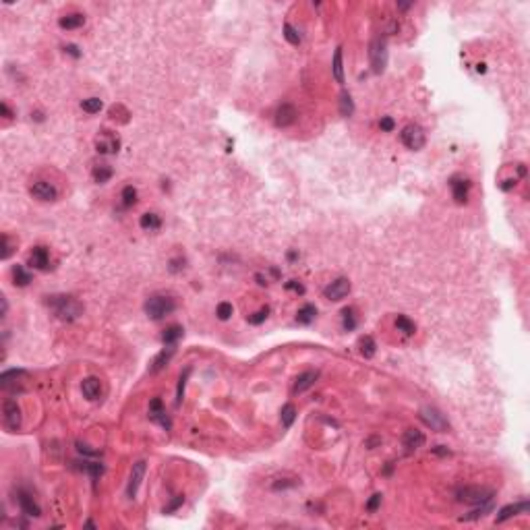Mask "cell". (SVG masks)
Instances as JSON below:
<instances>
[{
	"label": "cell",
	"instance_id": "obj_1",
	"mask_svg": "<svg viewBox=\"0 0 530 530\" xmlns=\"http://www.w3.org/2000/svg\"><path fill=\"white\" fill-rule=\"evenodd\" d=\"M48 306L54 311V315H56L60 321H75V319H79V315L83 313V304H81L77 298L66 296V294L50 296V298H48Z\"/></svg>",
	"mask_w": 530,
	"mask_h": 530
},
{
	"label": "cell",
	"instance_id": "obj_2",
	"mask_svg": "<svg viewBox=\"0 0 530 530\" xmlns=\"http://www.w3.org/2000/svg\"><path fill=\"white\" fill-rule=\"evenodd\" d=\"M176 309V300L168 294H156V296H149L145 300V313L149 319L153 321H160L164 319L166 315H170Z\"/></svg>",
	"mask_w": 530,
	"mask_h": 530
},
{
	"label": "cell",
	"instance_id": "obj_3",
	"mask_svg": "<svg viewBox=\"0 0 530 530\" xmlns=\"http://www.w3.org/2000/svg\"><path fill=\"white\" fill-rule=\"evenodd\" d=\"M420 420L429 427L431 431H437V433H448L450 429V422L446 418V414L441 412V410H437L435 406H422L420 408V412H418Z\"/></svg>",
	"mask_w": 530,
	"mask_h": 530
},
{
	"label": "cell",
	"instance_id": "obj_4",
	"mask_svg": "<svg viewBox=\"0 0 530 530\" xmlns=\"http://www.w3.org/2000/svg\"><path fill=\"white\" fill-rule=\"evenodd\" d=\"M495 491L489 489V487H464L456 493L458 501H464V503H472V505H481L485 501H491L493 499Z\"/></svg>",
	"mask_w": 530,
	"mask_h": 530
},
{
	"label": "cell",
	"instance_id": "obj_5",
	"mask_svg": "<svg viewBox=\"0 0 530 530\" xmlns=\"http://www.w3.org/2000/svg\"><path fill=\"white\" fill-rule=\"evenodd\" d=\"M400 139H402V143H404L408 149L418 151V149H422L425 143H427V135H425V131H422L420 125L410 123V125H406V127L402 129Z\"/></svg>",
	"mask_w": 530,
	"mask_h": 530
},
{
	"label": "cell",
	"instance_id": "obj_6",
	"mask_svg": "<svg viewBox=\"0 0 530 530\" xmlns=\"http://www.w3.org/2000/svg\"><path fill=\"white\" fill-rule=\"evenodd\" d=\"M369 58H371V66L375 75H381L387 66V46L381 38H375L369 46Z\"/></svg>",
	"mask_w": 530,
	"mask_h": 530
},
{
	"label": "cell",
	"instance_id": "obj_7",
	"mask_svg": "<svg viewBox=\"0 0 530 530\" xmlns=\"http://www.w3.org/2000/svg\"><path fill=\"white\" fill-rule=\"evenodd\" d=\"M25 379H27V373L23 369H11V371H5L0 375V387L9 394H19V391L25 389Z\"/></svg>",
	"mask_w": 530,
	"mask_h": 530
},
{
	"label": "cell",
	"instance_id": "obj_8",
	"mask_svg": "<svg viewBox=\"0 0 530 530\" xmlns=\"http://www.w3.org/2000/svg\"><path fill=\"white\" fill-rule=\"evenodd\" d=\"M3 420L9 431H17L21 427V408L15 400H7L3 404Z\"/></svg>",
	"mask_w": 530,
	"mask_h": 530
},
{
	"label": "cell",
	"instance_id": "obj_9",
	"mask_svg": "<svg viewBox=\"0 0 530 530\" xmlns=\"http://www.w3.org/2000/svg\"><path fill=\"white\" fill-rule=\"evenodd\" d=\"M29 193L38 201H56V197H58L56 186L52 182H46V180H36L29 186Z\"/></svg>",
	"mask_w": 530,
	"mask_h": 530
},
{
	"label": "cell",
	"instance_id": "obj_10",
	"mask_svg": "<svg viewBox=\"0 0 530 530\" xmlns=\"http://www.w3.org/2000/svg\"><path fill=\"white\" fill-rule=\"evenodd\" d=\"M350 282L346 280V278H338V280H334L326 290H323V296H326L328 300H334V302H338V300H342V298H346L348 296V292H350Z\"/></svg>",
	"mask_w": 530,
	"mask_h": 530
},
{
	"label": "cell",
	"instance_id": "obj_11",
	"mask_svg": "<svg viewBox=\"0 0 530 530\" xmlns=\"http://www.w3.org/2000/svg\"><path fill=\"white\" fill-rule=\"evenodd\" d=\"M143 476H145V462H143V460H139V462H135V464H133V468H131L129 487H127V495H129V499H135L137 491H139V487H141Z\"/></svg>",
	"mask_w": 530,
	"mask_h": 530
},
{
	"label": "cell",
	"instance_id": "obj_12",
	"mask_svg": "<svg viewBox=\"0 0 530 530\" xmlns=\"http://www.w3.org/2000/svg\"><path fill=\"white\" fill-rule=\"evenodd\" d=\"M95 149L99 153H116L121 149V141H118V137L110 131H101L95 139Z\"/></svg>",
	"mask_w": 530,
	"mask_h": 530
},
{
	"label": "cell",
	"instance_id": "obj_13",
	"mask_svg": "<svg viewBox=\"0 0 530 530\" xmlns=\"http://www.w3.org/2000/svg\"><path fill=\"white\" fill-rule=\"evenodd\" d=\"M149 420L160 422L166 431H170V427H172V422H170V418L166 414V408H164V404H162L160 398H153L149 402Z\"/></svg>",
	"mask_w": 530,
	"mask_h": 530
},
{
	"label": "cell",
	"instance_id": "obj_14",
	"mask_svg": "<svg viewBox=\"0 0 530 530\" xmlns=\"http://www.w3.org/2000/svg\"><path fill=\"white\" fill-rule=\"evenodd\" d=\"M450 186H452V193H454V199L456 203L464 205L468 201V191H470V180L468 178H462V176H454L450 180Z\"/></svg>",
	"mask_w": 530,
	"mask_h": 530
},
{
	"label": "cell",
	"instance_id": "obj_15",
	"mask_svg": "<svg viewBox=\"0 0 530 530\" xmlns=\"http://www.w3.org/2000/svg\"><path fill=\"white\" fill-rule=\"evenodd\" d=\"M17 501H19V505H21V511L25 516H31V518H40L42 516V509H40V505L33 501V497L31 495L27 493V491H19L17 493Z\"/></svg>",
	"mask_w": 530,
	"mask_h": 530
},
{
	"label": "cell",
	"instance_id": "obj_16",
	"mask_svg": "<svg viewBox=\"0 0 530 530\" xmlns=\"http://www.w3.org/2000/svg\"><path fill=\"white\" fill-rule=\"evenodd\" d=\"M296 116H298V112H296V108L292 106V104H282L278 110H276V125L280 127V129H286V127H290V125H294V121H296Z\"/></svg>",
	"mask_w": 530,
	"mask_h": 530
},
{
	"label": "cell",
	"instance_id": "obj_17",
	"mask_svg": "<svg viewBox=\"0 0 530 530\" xmlns=\"http://www.w3.org/2000/svg\"><path fill=\"white\" fill-rule=\"evenodd\" d=\"M528 509H530V503L524 499L520 503H511V505H505L497 511V518H495V522H505L509 518H514L518 514H528Z\"/></svg>",
	"mask_w": 530,
	"mask_h": 530
},
{
	"label": "cell",
	"instance_id": "obj_18",
	"mask_svg": "<svg viewBox=\"0 0 530 530\" xmlns=\"http://www.w3.org/2000/svg\"><path fill=\"white\" fill-rule=\"evenodd\" d=\"M29 265L36 267V269H48L50 265V253L46 247H36L31 253H29Z\"/></svg>",
	"mask_w": 530,
	"mask_h": 530
},
{
	"label": "cell",
	"instance_id": "obj_19",
	"mask_svg": "<svg viewBox=\"0 0 530 530\" xmlns=\"http://www.w3.org/2000/svg\"><path fill=\"white\" fill-rule=\"evenodd\" d=\"M402 441H404V448L408 450V452H414V450H418V448H422L425 446V433L422 431H418V429H408L406 433H404V437H402Z\"/></svg>",
	"mask_w": 530,
	"mask_h": 530
},
{
	"label": "cell",
	"instance_id": "obj_20",
	"mask_svg": "<svg viewBox=\"0 0 530 530\" xmlns=\"http://www.w3.org/2000/svg\"><path fill=\"white\" fill-rule=\"evenodd\" d=\"M81 391H83V396L87 398V400H97L99 394H101V381L97 377H87V379H83L81 383Z\"/></svg>",
	"mask_w": 530,
	"mask_h": 530
},
{
	"label": "cell",
	"instance_id": "obj_21",
	"mask_svg": "<svg viewBox=\"0 0 530 530\" xmlns=\"http://www.w3.org/2000/svg\"><path fill=\"white\" fill-rule=\"evenodd\" d=\"M317 377H319V373L317 371H304V373H300L298 377H296V383H294V394H302V391H306L309 389L315 381H317Z\"/></svg>",
	"mask_w": 530,
	"mask_h": 530
},
{
	"label": "cell",
	"instance_id": "obj_22",
	"mask_svg": "<svg viewBox=\"0 0 530 530\" xmlns=\"http://www.w3.org/2000/svg\"><path fill=\"white\" fill-rule=\"evenodd\" d=\"M83 23H85V15H81V13H68V15L60 17V21H58V25L62 29H77Z\"/></svg>",
	"mask_w": 530,
	"mask_h": 530
},
{
	"label": "cell",
	"instance_id": "obj_23",
	"mask_svg": "<svg viewBox=\"0 0 530 530\" xmlns=\"http://www.w3.org/2000/svg\"><path fill=\"white\" fill-rule=\"evenodd\" d=\"M172 354H174V346H168V348H164L156 358H153V363H151V373H158V371H162L166 365H168V361L170 358H172Z\"/></svg>",
	"mask_w": 530,
	"mask_h": 530
},
{
	"label": "cell",
	"instance_id": "obj_24",
	"mask_svg": "<svg viewBox=\"0 0 530 530\" xmlns=\"http://www.w3.org/2000/svg\"><path fill=\"white\" fill-rule=\"evenodd\" d=\"M93 180L97 182V184H106L110 178H112V174H114V170H112V166H108V164H97V166H93Z\"/></svg>",
	"mask_w": 530,
	"mask_h": 530
},
{
	"label": "cell",
	"instance_id": "obj_25",
	"mask_svg": "<svg viewBox=\"0 0 530 530\" xmlns=\"http://www.w3.org/2000/svg\"><path fill=\"white\" fill-rule=\"evenodd\" d=\"M182 332H184V330H182L180 326H170V328H166V332L162 334V342H164L166 346H174L176 342L182 338Z\"/></svg>",
	"mask_w": 530,
	"mask_h": 530
},
{
	"label": "cell",
	"instance_id": "obj_26",
	"mask_svg": "<svg viewBox=\"0 0 530 530\" xmlns=\"http://www.w3.org/2000/svg\"><path fill=\"white\" fill-rule=\"evenodd\" d=\"M13 282H15V286L25 288V286H29V282H31V273H29L23 265H15V267H13Z\"/></svg>",
	"mask_w": 530,
	"mask_h": 530
},
{
	"label": "cell",
	"instance_id": "obj_27",
	"mask_svg": "<svg viewBox=\"0 0 530 530\" xmlns=\"http://www.w3.org/2000/svg\"><path fill=\"white\" fill-rule=\"evenodd\" d=\"M139 224H141L143 230H149L151 232V230H158L162 226V220H160L158 214H143L141 220H139Z\"/></svg>",
	"mask_w": 530,
	"mask_h": 530
},
{
	"label": "cell",
	"instance_id": "obj_28",
	"mask_svg": "<svg viewBox=\"0 0 530 530\" xmlns=\"http://www.w3.org/2000/svg\"><path fill=\"white\" fill-rule=\"evenodd\" d=\"M358 348H361V354L365 358H371L375 356V350H377V344H375V340L371 336H363L361 340H358Z\"/></svg>",
	"mask_w": 530,
	"mask_h": 530
},
{
	"label": "cell",
	"instance_id": "obj_29",
	"mask_svg": "<svg viewBox=\"0 0 530 530\" xmlns=\"http://www.w3.org/2000/svg\"><path fill=\"white\" fill-rule=\"evenodd\" d=\"M340 114L346 116V118L354 114V101H352V97H350L348 91H342L340 93Z\"/></svg>",
	"mask_w": 530,
	"mask_h": 530
},
{
	"label": "cell",
	"instance_id": "obj_30",
	"mask_svg": "<svg viewBox=\"0 0 530 530\" xmlns=\"http://www.w3.org/2000/svg\"><path fill=\"white\" fill-rule=\"evenodd\" d=\"M315 317H317L315 304H304V306H300L298 313H296V321L298 323H311Z\"/></svg>",
	"mask_w": 530,
	"mask_h": 530
},
{
	"label": "cell",
	"instance_id": "obj_31",
	"mask_svg": "<svg viewBox=\"0 0 530 530\" xmlns=\"http://www.w3.org/2000/svg\"><path fill=\"white\" fill-rule=\"evenodd\" d=\"M282 425H284V429H290V427H292V422H294V418H296V408H294V404H286L284 408H282Z\"/></svg>",
	"mask_w": 530,
	"mask_h": 530
},
{
	"label": "cell",
	"instance_id": "obj_32",
	"mask_svg": "<svg viewBox=\"0 0 530 530\" xmlns=\"http://www.w3.org/2000/svg\"><path fill=\"white\" fill-rule=\"evenodd\" d=\"M396 328H398V332H402L404 336H412L414 332H416V326L412 321H410L408 317H404V315H398V319H396Z\"/></svg>",
	"mask_w": 530,
	"mask_h": 530
},
{
	"label": "cell",
	"instance_id": "obj_33",
	"mask_svg": "<svg viewBox=\"0 0 530 530\" xmlns=\"http://www.w3.org/2000/svg\"><path fill=\"white\" fill-rule=\"evenodd\" d=\"M334 77L338 83H344V64H342V48L336 50L334 54Z\"/></svg>",
	"mask_w": 530,
	"mask_h": 530
},
{
	"label": "cell",
	"instance_id": "obj_34",
	"mask_svg": "<svg viewBox=\"0 0 530 530\" xmlns=\"http://www.w3.org/2000/svg\"><path fill=\"white\" fill-rule=\"evenodd\" d=\"M121 197H123V205H125V207H133V205L137 203V189H135L133 184H127L125 189H123V195Z\"/></svg>",
	"mask_w": 530,
	"mask_h": 530
},
{
	"label": "cell",
	"instance_id": "obj_35",
	"mask_svg": "<svg viewBox=\"0 0 530 530\" xmlns=\"http://www.w3.org/2000/svg\"><path fill=\"white\" fill-rule=\"evenodd\" d=\"M81 108L87 114H97L101 110V99L99 97H87V99L81 101Z\"/></svg>",
	"mask_w": 530,
	"mask_h": 530
},
{
	"label": "cell",
	"instance_id": "obj_36",
	"mask_svg": "<svg viewBox=\"0 0 530 530\" xmlns=\"http://www.w3.org/2000/svg\"><path fill=\"white\" fill-rule=\"evenodd\" d=\"M491 509H493V503H491V501H485V503H481V507L474 509V511H470V514L464 516L462 520H466V522H468V520H478V518H483L485 514H489Z\"/></svg>",
	"mask_w": 530,
	"mask_h": 530
},
{
	"label": "cell",
	"instance_id": "obj_37",
	"mask_svg": "<svg viewBox=\"0 0 530 530\" xmlns=\"http://www.w3.org/2000/svg\"><path fill=\"white\" fill-rule=\"evenodd\" d=\"M189 375H191V367H186L184 373L180 375V379H178V387H176V406H180V402H182L184 385H186V379H189Z\"/></svg>",
	"mask_w": 530,
	"mask_h": 530
},
{
	"label": "cell",
	"instance_id": "obj_38",
	"mask_svg": "<svg viewBox=\"0 0 530 530\" xmlns=\"http://www.w3.org/2000/svg\"><path fill=\"white\" fill-rule=\"evenodd\" d=\"M232 313H234V306H232L230 302H220V304H218V309H216V315H218V319H222V321L230 319Z\"/></svg>",
	"mask_w": 530,
	"mask_h": 530
},
{
	"label": "cell",
	"instance_id": "obj_39",
	"mask_svg": "<svg viewBox=\"0 0 530 530\" xmlns=\"http://www.w3.org/2000/svg\"><path fill=\"white\" fill-rule=\"evenodd\" d=\"M284 38H286L290 44H292V46H298V44H300V36H298V31H296L292 25H290V23H286V25H284Z\"/></svg>",
	"mask_w": 530,
	"mask_h": 530
},
{
	"label": "cell",
	"instance_id": "obj_40",
	"mask_svg": "<svg viewBox=\"0 0 530 530\" xmlns=\"http://www.w3.org/2000/svg\"><path fill=\"white\" fill-rule=\"evenodd\" d=\"M267 315H269V306H263V309H259L257 313H253L249 317V323H253V326H259V323H263L267 319Z\"/></svg>",
	"mask_w": 530,
	"mask_h": 530
},
{
	"label": "cell",
	"instance_id": "obj_41",
	"mask_svg": "<svg viewBox=\"0 0 530 530\" xmlns=\"http://www.w3.org/2000/svg\"><path fill=\"white\" fill-rule=\"evenodd\" d=\"M85 472H89L93 478H97L99 474H104V464H99V462H85Z\"/></svg>",
	"mask_w": 530,
	"mask_h": 530
},
{
	"label": "cell",
	"instance_id": "obj_42",
	"mask_svg": "<svg viewBox=\"0 0 530 530\" xmlns=\"http://www.w3.org/2000/svg\"><path fill=\"white\" fill-rule=\"evenodd\" d=\"M342 315H344V330H354L356 328V319H354V311L352 309H344L342 311Z\"/></svg>",
	"mask_w": 530,
	"mask_h": 530
},
{
	"label": "cell",
	"instance_id": "obj_43",
	"mask_svg": "<svg viewBox=\"0 0 530 530\" xmlns=\"http://www.w3.org/2000/svg\"><path fill=\"white\" fill-rule=\"evenodd\" d=\"M13 253V247H11V241H9V234H3V253H0V259H9Z\"/></svg>",
	"mask_w": 530,
	"mask_h": 530
},
{
	"label": "cell",
	"instance_id": "obj_44",
	"mask_svg": "<svg viewBox=\"0 0 530 530\" xmlns=\"http://www.w3.org/2000/svg\"><path fill=\"white\" fill-rule=\"evenodd\" d=\"M379 127H381V131H383V133H391V131L396 129V123H394V118L383 116L381 121H379Z\"/></svg>",
	"mask_w": 530,
	"mask_h": 530
},
{
	"label": "cell",
	"instance_id": "obj_45",
	"mask_svg": "<svg viewBox=\"0 0 530 530\" xmlns=\"http://www.w3.org/2000/svg\"><path fill=\"white\" fill-rule=\"evenodd\" d=\"M379 505H381V493H375L373 497L369 499V503H367V511H371V514H373V511H377Z\"/></svg>",
	"mask_w": 530,
	"mask_h": 530
},
{
	"label": "cell",
	"instance_id": "obj_46",
	"mask_svg": "<svg viewBox=\"0 0 530 530\" xmlns=\"http://www.w3.org/2000/svg\"><path fill=\"white\" fill-rule=\"evenodd\" d=\"M182 501H184V497H182V495H176V497L172 499V503H170V505H166V507H164V514H172L174 509H178V507L182 505Z\"/></svg>",
	"mask_w": 530,
	"mask_h": 530
},
{
	"label": "cell",
	"instance_id": "obj_47",
	"mask_svg": "<svg viewBox=\"0 0 530 530\" xmlns=\"http://www.w3.org/2000/svg\"><path fill=\"white\" fill-rule=\"evenodd\" d=\"M180 269H184V259L182 257H178V259H172L170 261V271H180Z\"/></svg>",
	"mask_w": 530,
	"mask_h": 530
},
{
	"label": "cell",
	"instance_id": "obj_48",
	"mask_svg": "<svg viewBox=\"0 0 530 530\" xmlns=\"http://www.w3.org/2000/svg\"><path fill=\"white\" fill-rule=\"evenodd\" d=\"M286 288H288V290H296V292H300V294L304 292V288H302V284H298L296 280H290V282L286 284Z\"/></svg>",
	"mask_w": 530,
	"mask_h": 530
},
{
	"label": "cell",
	"instance_id": "obj_49",
	"mask_svg": "<svg viewBox=\"0 0 530 530\" xmlns=\"http://www.w3.org/2000/svg\"><path fill=\"white\" fill-rule=\"evenodd\" d=\"M77 450H79L81 454H87V456H95V454H97L95 450H89V446H85V443H81V441L77 443Z\"/></svg>",
	"mask_w": 530,
	"mask_h": 530
},
{
	"label": "cell",
	"instance_id": "obj_50",
	"mask_svg": "<svg viewBox=\"0 0 530 530\" xmlns=\"http://www.w3.org/2000/svg\"><path fill=\"white\" fill-rule=\"evenodd\" d=\"M64 50H66V52L71 54L73 58H79V56H81V52H79V48H77V46H73V44H68V46H66Z\"/></svg>",
	"mask_w": 530,
	"mask_h": 530
},
{
	"label": "cell",
	"instance_id": "obj_51",
	"mask_svg": "<svg viewBox=\"0 0 530 530\" xmlns=\"http://www.w3.org/2000/svg\"><path fill=\"white\" fill-rule=\"evenodd\" d=\"M433 452H435L437 456H450V450H448L446 446H437V448H433Z\"/></svg>",
	"mask_w": 530,
	"mask_h": 530
},
{
	"label": "cell",
	"instance_id": "obj_52",
	"mask_svg": "<svg viewBox=\"0 0 530 530\" xmlns=\"http://www.w3.org/2000/svg\"><path fill=\"white\" fill-rule=\"evenodd\" d=\"M0 112H3V116H5V118H13V112L9 110V106L5 104V101H3V104H0Z\"/></svg>",
	"mask_w": 530,
	"mask_h": 530
},
{
	"label": "cell",
	"instance_id": "obj_53",
	"mask_svg": "<svg viewBox=\"0 0 530 530\" xmlns=\"http://www.w3.org/2000/svg\"><path fill=\"white\" fill-rule=\"evenodd\" d=\"M0 302H3V317H7V311H9V302H7V296H0Z\"/></svg>",
	"mask_w": 530,
	"mask_h": 530
},
{
	"label": "cell",
	"instance_id": "obj_54",
	"mask_svg": "<svg viewBox=\"0 0 530 530\" xmlns=\"http://www.w3.org/2000/svg\"><path fill=\"white\" fill-rule=\"evenodd\" d=\"M476 71L478 73H485L487 71V64H476Z\"/></svg>",
	"mask_w": 530,
	"mask_h": 530
},
{
	"label": "cell",
	"instance_id": "obj_55",
	"mask_svg": "<svg viewBox=\"0 0 530 530\" xmlns=\"http://www.w3.org/2000/svg\"><path fill=\"white\" fill-rule=\"evenodd\" d=\"M296 257H298V255H296L294 251H290V253H288V259H290V261H294Z\"/></svg>",
	"mask_w": 530,
	"mask_h": 530
}]
</instances>
